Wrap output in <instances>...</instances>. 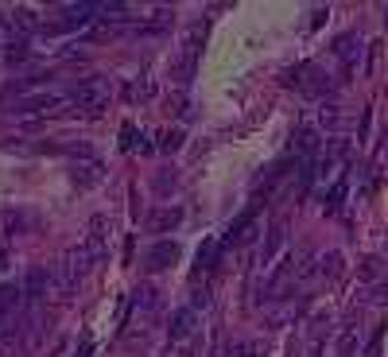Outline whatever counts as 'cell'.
<instances>
[{"mask_svg": "<svg viewBox=\"0 0 388 357\" xmlns=\"http://www.w3.org/2000/svg\"><path fill=\"white\" fill-rule=\"evenodd\" d=\"M102 257L97 249H90V245H78V249H70L67 257L59 260V283L62 288H74V283L85 280V272L93 268V260Z\"/></svg>", "mask_w": 388, "mask_h": 357, "instance_id": "1", "label": "cell"}, {"mask_svg": "<svg viewBox=\"0 0 388 357\" xmlns=\"http://www.w3.org/2000/svg\"><path fill=\"white\" fill-rule=\"evenodd\" d=\"M70 101H74V105H85V116H97L102 105L109 101V86H105L102 78H82V82L70 90Z\"/></svg>", "mask_w": 388, "mask_h": 357, "instance_id": "2", "label": "cell"}, {"mask_svg": "<svg viewBox=\"0 0 388 357\" xmlns=\"http://www.w3.org/2000/svg\"><path fill=\"white\" fill-rule=\"evenodd\" d=\"M55 105H62V93H47V90H39V93H27V97H20L12 113H16L20 121H27V116H47Z\"/></svg>", "mask_w": 388, "mask_h": 357, "instance_id": "3", "label": "cell"}, {"mask_svg": "<svg viewBox=\"0 0 388 357\" xmlns=\"http://www.w3.org/2000/svg\"><path fill=\"white\" fill-rule=\"evenodd\" d=\"M202 35H206L202 24H194L190 32H186V39H183V58H179V82H190L194 67H198V50H202Z\"/></svg>", "mask_w": 388, "mask_h": 357, "instance_id": "4", "label": "cell"}, {"mask_svg": "<svg viewBox=\"0 0 388 357\" xmlns=\"http://www.w3.org/2000/svg\"><path fill=\"white\" fill-rule=\"evenodd\" d=\"M24 295L27 291L20 288V283H0V330L16 326V315H20V307H24Z\"/></svg>", "mask_w": 388, "mask_h": 357, "instance_id": "5", "label": "cell"}, {"mask_svg": "<svg viewBox=\"0 0 388 357\" xmlns=\"http://www.w3.org/2000/svg\"><path fill=\"white\" fill-rule=\"evenodd\" d=\"M287 245V225L284 222H272L268 233H264V245H261V268H272L279 260V252H284Z\"/></svg>", "mask_w": 388, "mask_h": 357, "instance_id": "6", "label": "cell"}, {"mask_svg": "<svg viewBox=\"0 0 388 357\" xmlns=\"http://www.w3.org/2000/svg\"><path fill=\"white\" fill-rule=\"evenodd\" d=\"M183 225V210L179 206H160L148 214V229L152 233H167V229H179Z\"/></svg>", "mask_w": 388, "mask_h": 357, "instance_id": "7", "label": "cell"}, {"mask_svg": "<svg viewBox=\"0 0 388 357\" xmlns=\"http://www.w3.org/2000/svg\"><path fill=\"white\" fill-rule=\"evenodd\" d=\"M179 260V245L175 241H160L152 252H148V272H160V268H171Z\"/></svg>", "mask_w": 388, "mask_h": 357, "instance_id": "8", "label": "cell"}, {"mask_svg": "<svg viewBox=\"0 0 388 357\" xmlns=\"http://www.w3.org/2000/svg\"><path fill=\"white\" fill-rule=\"evenodd\" d=\"M334 55L342 58V67L346 70H354L357 58H361V39H357V35H342V39L334 43Z\"/></svg>", "mask_w": 388, "mask_h": 357, "instance_id": "9", "label": "cell"}, {"mask_svg": "<svg viewBox=\"0 0 388 357\" xmlns=\"http://www.w3.org/2000/svg\"><path fill=\"white\" fill-rule=\"evenodd\" d=\"M291 151H296L299 159H314V151H319V133H314L311 125H303L296 133V140H291Z\"/></svg>", "mask_w": 388, "mask_h": 357, "instance_id": "10", "label": "cell"}, {"mask_svg": "<svg viewBox=\"0 0 388 357\" xmlns=\"http://www.w3.org/2000/svg\"><path fill=\"white\" fill-rule=\"evenodd\" d=\"M346 194H349V179L342 175V179L326 191V198H322V214H338V210L346 206Z\"/></svg>", "mask_w": 388, "mask_h": 357, "instance_id": "11", "label": "cell"}, {"mask_svg": "<svg viewBox=\"0 0 388 357\" xmlns=\"http://www.w3.org/2000/svg\"><path fill=\"white\" fill-rule=\"evenodd\" d=\"M194 334V311L190 307H179L175 315H171V342H183Z\"/></svg>", "mask_w": 388, "mask_h": 357, "instance_id": "12", "label": "cell"}, {"mask_svg": "<svg viewBox=\"0 0 388 357\" xmlns=\"http://www.w3.org/2000/svg\"><path fill=\"white\" fill-rule=\"evenodd\" d=\"M102 175H105V167L97 163V159H90V163H78L74 171H70V179H74L78 187H93L97 179H102Z\"/></svg>", "mask_w": 388, "mask_h": 357, "instance_id": "13", "label": "cell"}, {"mask_svg": "<svg viewBox=\"0 0 388 357\" xmlns=\"http://www.w3.org/2000/svg\"><path fill=\"white\" fill-rule=\"evenodd\" d=\"M51 283H55V276L47 272V268H32V272H27V280H24V291H27V295H43Z\"/></svg>", "mask_w": 388, "mask_h": 357, "instance_id": "14", "label": "cell"}, {"mask_svg": "<svg viewBox=\"0 0 388 357\" xmlns=\"http://www.w3.org/2000/svg\"><path fill=\"white\" fill-rule=\"evenodd\" d=\"M218 252H221V237H206L202 249H198V264H194V272L214 268V264H218Z\"/></svg>", "mask_w": 388, "mask_h": 357, "instance_id": "15", "label": "cell"}, {"mask_svg": "<svg viewBox=\"0 0 388 357\" xmlns=\"http://www.w3.org/2000/svg\"><path fill=\"white\" fill-rule=\"evenodd\" d=\"M12 27H24V32H35V27H39V32H43L39 16H35L32 8H16V12H12Z\"/></svg>", "mask_w": 388, "mask_h": 357, "instance_id": "16", "label": "cell"}, {"mask_svg": "<svg viewBox=\"0 0 388 357\" xmlns=\"http://www.w3.org/2000/svg\"><path fill=\"white\" fill-rule=\"evenodd\" d=\"M314 272H319V276H338V272H342V257H338V252H326V257H319Z\"/></svg>", "mask_w": 388, "mask_h": 357, "instance_id": "17", "label": "cell"}, {"mask_svg": "<svg viewBox=\"0 0 388 357\" xmlns=\"http://www.w3.org/2000/svg\"><path fill=\"white\" fill-rule=\"evenodd\" d=\"M132 307H140V311H152V307H155V288H136V295H132Z\"/></svg>", "mask_w": 388, "mask_h": 357, "instance_id": "18", "label": "cell"}, {"mask_svg": "<svg viewBox=\"0 0 388 357\" xmlns=\"http://www.w3.org/2000/svg\"><path fill=\"white\" fill-rule=\"evenodd\" d=\"M0 357H16V326L0 330Z\"/></svg>", "mask_w": 388, "mask_h": 357, "instance_id": "19", "label": "cell"}, {"mask_svg": "<svg viewBox=\"0 0 388 357\" xmlns=\"http://www.w3.org/2000/svg\"><path fill=\"white\" fill-rule=\"evenodd\" d=\"M365 299H369V303H377V307H384V303H388V283H373Z\"/></svg>", "mask_w": 388, "mask_h": 357, "instance_id": "20", "label": "cell"}, {"mask_svg": "<svg viewBox=\"0 0 388 357\" xmlns=\"http://www.w3.org/2000/svg\"><path fill=\"white\" fill-rule=\"evenodd\" d=\"M179 144H183V133L179 128H171V133H163V140H160V148H167V151H175Z\"/></svg>", "mask_w": 388, "mask_h": 357, "instance_id": "21", "label": "cell"}, {"mask_svg": "<svg viewBox=\"0 0 388 357\" xmlns=\"http://www.w3.org/2000/svg\"><path fill=\"white\" fill-rule=\"evenodd\" d=\"M74 357H93V338H90V334H85V338H82V349H78Z\"/></svg>", "mask_w": 388, "mask_h": 357, "instance_id": "22", "label": "cell"}, {"mask_svg": "<svg viewBox=\"0 0 388 357\" xmlns=\"http://www.w3.org/2000/svg\"><path fill=\"white\" fill-rule=\"evenodd\" d=\"M361 276H365V280H373V276H377V260H369V264L361 268Z\"/></svg>", "mask_w": 388, "mask_h": 357, "instance_id": "23", "label": "cell"}, {"mask_svg": "<svg viewBox=\"0 0 388 357\" xmlns=\"http://www.w3.org/2000/svg\"><path fill=\"white\" fill-rule=\"evenodd\" d=\"M384 16H388V8H384Z\"/></svg>", "mask_w": 388, "mask_h": 357, "instance_id": "24", "label": "cell"}]
</instances>
